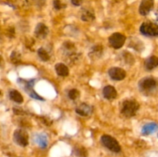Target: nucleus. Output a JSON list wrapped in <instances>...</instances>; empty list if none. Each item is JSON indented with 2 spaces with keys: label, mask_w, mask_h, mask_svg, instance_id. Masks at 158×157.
I'll list each match as a JSON object with an SVG mask.
<instances>
[{
  "label": "nucleus",
  "mask_w": 158,
  "mask_h": 157,
  "mask_svg": "<svg viewBox=\"0 0 158 157\" xmlns=\"http://www.w3.org/2000/svg\"><path fill=\"white\" fill-rule=\"evenodd\" d=\"M140 92L147 96L155 95L158 91V80L152 76L144 77L138 83Z\"/></svg>",
  "instance_id": "1"
},
{
  "label": "nucleus",
  "mask_w": 158,
  "mask_h": 157,
  "mask_svg": "<svg viewBox=\"0 0 158 157\" xmlns=\"http://www.w3.org/2000/svg\"><path fill=\"white\" fill-rule=\"evenodd\" d=\"M140 108L138 102L135 99H126L123 102L121 106V113L127 118L134 116Z\"/></svg>",
  "instance_id": "2"
},
{
  "label": "nucleus",
  "mask_w": 158,
  "mask_h": 157,
  "mask_svg": "<svg viewBox=\"0 0 158 157\" xmlns=\"http://www.w3.org/2000/svg\"><path fill=\"white\" fill-rule=\"evenodd\" d=\"M17 82L23 86V88H24V89L26 90V92L29 94V96L32 97V99H35L40 100V101H44V99L42 98L40 95H39L38 94L33 90V89H32L34 86V83H35V79L27 81V80H23V78H19Z\"/></svg>",
  "instance_id": "3"
},
{
  "label": "nucleus",
  "mask_w": 158,
  "mask_h": 157,
  "mask_svg": "<svg viewBox=\"0 0 158 157\" xmlns=\"http://www.w3.org/2000/svg\"><path fill=\"white\" fill-rule=\"evenodd\" d=\"M101 143L103 146L109 150L114 152H120L121 151V147L119 144L118 141L114 137L109 135H103L101 136Z\"/></svg>",
  "instance_id": "4"
},
{
  "label": "nucleus",
  "mask_w": 158,
  "mask_h": 157,
  "mask_svg": "<svg viewBox=\"0 0 158 157\" xmlns=\"http://www.w3.org/2000/svg\"><path fill=\"white\" fill-rule=\"evenodd\" d=\"M140 31L146 36H157L158 35V25L152 22H144L140 28Z\"/></svg>",
  "instance_id": "5"
},
{
  "label": "nucleus",
  "mask_w": 158,
  "mask_h": 157,
  "mask_svg": "<svg viewBox=\"0 0 158 157\" xmlns=\"http://www.w3.org/2000/svg\"><path fill=\"white\" fill-rule=\"evenodd\" d=\"M13 139L17 145L22 147H25L29 144V135L27 132L23 129H16L14 132Z\"/></svg>",
  "instance_id": "6"
},
{
  "label": "nucleus",
  "mask_w": 158,
  "mask_h": 157,
  "mask_svg": "<svg viewBox=\"0 0 158 157\" xmlns=\"http://www.w3.org/2000/svg\"><path fill=\"white\" fill-rule=\"evenodd\" d=\"M109 43L114 49H119L124 45L126 36L120 32H115L109 37Z\"/></svg>",
  "instance_id": "7"
},
{
  "label": "nucleus",
  "mask_w": 158,
  "mask_h": 157,
  "mask_svg": "<svg viewBox=\"0 0 158 157\" xmlns=\"http://www.w3.org/2000/svg\"><path fill=\"white\" fill-rule=\"evenodd\" d=\"M108 73H109L110 77L112 79L117 80V81H120V80L124 79L125 77H126V72L122 68L113 67L110 69Z\"/></svg>",
  "instance_id": "8"
},
{
  "label": "nucleus",
  "mask_w": 158,
  "mask_h": 157,
  "mask_svg": "<svg viewBox=\"0 0 158 157\" xmlns=\"http://www.w3.org/2000/svg\"><path fill=\"white\" fill-rule=\"evenodd\" d=\"M154 6V0H142L139 7V12L142 15H147L151 12Z\"/></svg>",
  "instance_id": "9"
},
{
  "label": "nucleus",
  "mask_w": 158,
  "mask_h": 157,
  "mask_svg": "<svg viewBox=\"0 0 158 157\" xmlns=\"http://www.w3.org/2000/svg\"><path fill=\"white\" fill-rule=\"evenodd\" d=\"M34 33H35V36L37 38H40V39H43V38H45L47 36L48 33H49V29H48V27L44 23L40 22L35 26Z\"/></svg>",
  "instance_id": "10"
},
{
  "label": "nucleus",
  "mask_w": 158,
  "mask_h": 157,
  "mask_svg": "<svg viewBox=\"0 0 158 157\" xmlns=\"http://www.w3.org/2000/svg\"><path fill=\"white\" fill-rule=\"evenodd\" d=\"M80 18L84 22H92L95 19V14L91 8H83L81 10Z\"/></svg>",
  "instance_id": "11"
},
{
  "label": "nucleus",
  "mask_w": 158,
  "mask_h": 157,
  "mask_svg": "<svg viewBox=\"0 0 158 157\" xmlns=\"http://www.w3.org/2000/svg\"><path fill=\"white\" fill-rule=\"evenodd\" d=\"M76 112L81 116H88L92 113V107L86 103H82L76 108Z\"/></svg>",
  "instance_id": "12"
},
{
  "label": "nucleus",
  "mask_w": 158,
  "mask_h": 157,
  "mask_svg": "<svg viewBox=\"0 0 158 157\" xmlns=\"http://www.w3.org/2000/svg\"><path fill=\"white\" fill-rule=\"evenodd\" d=\"M103 96L106 99H114L117 96V92L114 86H106L103 89Z\"/></svg>",
  "instance_id": "13"
},
{
  "label": "nucleus",
  "mask_w": 158,
  "mask_h": 157,
  "mask_svg": "<svg viewBox=\"0 0 158 157\" xmlns=\"http://www.w3.org/2000/svg\"><path fill=\"white\" fill-rule=\"evenodd\" d=\"M34 142L42 149H45L48 146V139L46 134L37 133L34 135Z\"/></svg>",
  "instance_id": "14"
},
{
  "label": "nucleus",
  "mask_w": 158,
  "mask_h": 157,
  "mask_svg": "<svg viewBox=\"0 0 158 157\" xmlns=\"http://www.w3.org/2000/svg\"><path fill=\"white\" fill-rule=\"evenodd\" d=\"M158 129V125L155 123H150L144 125L142 128L141 132L143 135H148L154 133Z\"/></svg>",
  "instance_id": "15"
},
{
  "label": "nucleus",
  "mask_w": 158,
  "mask_h": 157,
  "mask_svg": "<svg viewBox=\"0 0 158 157\" xmlns=\"http://www.w3.org/2000/svg\"><path fill=\"white\" fill-rule=\"evenodd\" d=\"M157 66L158 57L155 56V55H152V56L149 57L144 62L145 69H148V70H152V69H155Z\"/></svg>",
  "instance_id": "16"
},
{
  "label": "nucleus",
  "mask_w": 158,
  "mask_h": 157,
  "mask_svg": "<svg viewBox=\"0 0 158 157\" xmlns=\"http://www.w3.org/2000/svg\"><path fill=\"white\" fill-rule=\"evenodd\" d=\"M55 69L56 73L60 76H67L69 75V69L67 66L63 63H57L55 66Z\"/></svg>",
  "instance_id": "17"
},
{
  "label": "nucleus",
  "mask_w": 158,
  "mask_h": 157,
  "mask_svg": "<svg viewBox=\"0 0 158 157\" xmlns=\"http://www.w3.org/2000/svg\"><path fill=\"white\" fill-rule=\"evenodd\" d=\"M9 98L14 101L15 103H23V97L21 95L19 92H18L15 89H12L9 91Z\"/></svg>",
  "instance_id": "18"
},
{
  "label": "nucleus",
  "mask_w": 158,
  "mask_h": 157,
  "mask_svg": "<svg viewBox=\"0 0 158 157\" xmlns=\"http://www.w3.org/2000/svg\"><path fill=\"white\" fill-rule=\"evenodd\" d=\"M103 53V47L100 45L94 46L91 49V52H89V56L92 58H99L102 55Z\"/></svg>",
  "instance_id": "19"
},
{
  "label": "nucleus",
  "mask_w": 158,
  "mask_h": 157,
  "mask_svg": "<svg viewBox=\"0 0 158 157\" xmlns=\"http://www.w3.org/2000/svg\"><path fill=\"white\" fill-rule=\"evenodd\" d=\"M74 154L77 157H87L88 152L86 148L82 146H77L73 149Z\"/></svg>",
  "instance_id": "20"
},
{
  "label": "nucleus",
  "mask_w": 158,
  "mask_h": 157,
  "mask_svg": "<svg viewBox=\"0 0 158 157\" xmlns=\"http://www.w3.org/2000/svg\"><path fill=\"white\" fill-rule=\"evenodd\" d=\"M129 46L135 49V50L138 51V52H140L143 49V45L142 42L137 38H132V40L130 42Z\"/></svg>",
  "instance_id": "21"
},
{
  "label": "nucleus",
  "mask_w": 158,
  "mask_h": 157,
  "mask_svg": "<svg viewBox=\"0 0 158 157\" xmlns=\"http://www.w3.org/2000/svg\"><path fill=\"white\" fill-rule=\"evenodd\" d=\"M38 55L40 56V59L43 62L49 61V58H50L49 54L48 53V52L44 49V48H40V49H39Z\"/></svg>",
  "instance_id": "22"
},
{
  "label": "nucleus",
  "mask_w": 158,
  "mask_h": 157,
  "mask_svg": "<svg viewBox=\"0 0 158 157\" xmlns=\"http://www.w3.org/2000/svg\"><path fill=\"white\" fill-rule=\"evenodd\" d=\"M53 6L56 9H64L66 7V3L65 0H53Z\"/></svg>",
  "instance_id": "23"
},
{
  "label": "nucleus",
  "mask_w": 158,
  "mask_h": 157,
  "mask_svg": "<svg viewBox=\"0 0 158 157\" xmlns=\"http://www.w3.org/2000/svg\"><path fill=\"white\" fill-rule=\"evenodd\" d=\"M10 59L12 61V62H13L14 64H18L19 62H20L21 61V58H20V54L18 52H12L10 56Z\"/></svg>",
  "instance_id": "24"
},
{
  "label": "nucleus",
  "mask_w": 158,
  "mask_h": 157,
  "mask_svg": "<svg viewBox=\"0 0 158 157\" xmlns=\"http://www.w3.org/2000/svg\"><path fill=\"white\" fill-rule=\"evenodd\" d=\"M68 96H69V98L70 99L75 100L80 96V92H79V90H77L76 89H70L69 91V92H68Z\"/></svg>",
  "instance_id": "25"
},
{
  "label": "nucleus",
  "mask_w": 158,
  "mask_h": 157,
  "mask_svg": "<svg viewBox=\"0 0 158 157\" xmlns=\"http://www.w3.org/2000/svg\"><path fill=\"white\" fill-rule=\"evenodd\" d=\"M125 53L126 54H123V58L125 59V61L127 62V63H129V64H133L134 62V57L132 56V55H131L130 52H125Z\"/></svg>",
  "instance_id": "26"
},
{
  "label": "nucleus",
  "mask_w": 158,
  "mask_h": 157,
  "mask_svg": "<svg viewBox=\"0 0 158 157\" xmlns=\"http://www.w3.org/2000/svg\"><path fill=\"white\" fill-rule=\"evenodd\" d=\"M71 2L75 6H80L83 2V0H71Z\"/></svg>",
  "instance_id": "27"
},
{
  "label": "nucleus",
  "mask_w": 158,
  "mask_h": 157,
  "mask_svg": "<svg viewBox=\"0 0 158 157\" xmlns=\"http://www.w3.org/2000/svg\"><path fill=\"white\" fill-rule=\"evenodd\" d=\"M156 15H157V20H158V10L157 11V12H156Z\"/></svg>",
  "instance_id": "28"
},
{
  "label": "nucleus",
  "mask_w": 158,
  "mask_h": 157,
  "mask_svg": "<svg viewBox=\"0 0 158 157\" xmlns=\"http://www.w3.org/2000/svg\"><path fill=\"white\" fill-rule=\"evenodd\" d=\"M1 95H2V92H1V90H0V96H1Z\"/></svg>",
  "instance_id": "29"
}]
</instances>
